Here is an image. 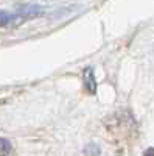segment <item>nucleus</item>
Masks as SVG:
<instances>
[{"mask_svg":"<svg viewBox=\"0 0 154 156\" xmlns=\"http://www.w3.org/2000/svg\"><path fill=\"white\" fill-rule=\"evenodd\" d=\"M42 12H44V9L41 6H34V5L20 6V8H17L16 12L0 11V27H12V25H19L23 20H28V19L41 16Z\"/></svg>","mask_w":154,"mask_h":156,"instance_id":"f257e3e1","label":"nucleus"},{"mask_svg":"<svg viewBox=\"0 0 154 156\" xmlns=\"http://www.w3.org/2000/svg\"><path fill=\"white\" fill-rule=\"evenodd\" d=\"M84 84H86V89L89 90V92L95 94L97 84H95V78H94V70L91 67L84 69Z\"/></svg>","mask_w":154,"mask_h":156,"instance_id":"f03ea898","label":"nucleus"},{"mask_svg":"<svg viewBox=\"0 0 154 156\" xmlns=\"http://www.w3.org/2000/svg\"><path fill=\"white\" fill-rule=\"evenodd\" d=\"M12 151V147H11V142L0 137V154H8Z\"/></svg>","mask_w":154,"mask_h":156,"instance_id":"7ed1b4c3","label":"nucleus"}]
</instances>
